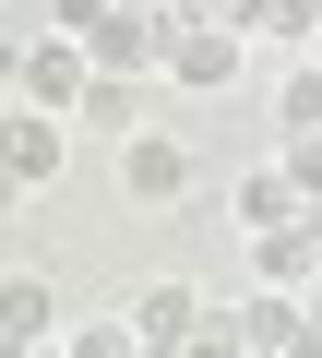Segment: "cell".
<instances>
[{
  "instance_id": "15",
  "label": "cell",
  "mask_w": 322,
  "mask_h": 358,
  "mask_svg": "<svg viewBox=\"0 0 322 358\" xmlns=\"http://www.w3.org/2000/svg\"><path fill=\"white\" fill-rule=\"evenodd\" d=\"M286 346H322V299H298V334H286Z\"/></svg>"
},
{
  "instance_id": "7",
  "label": "cell",
  "mask_w": 322,
  "mask_h": 358,
  "mask_svg": "<svg viewBox=\"0 0 322 358\" xmlns=\"http://www.w3.org/2000/svg\"><path fill=\"white\" fill-rule=\"evenodd\" d=\"M84 84H96V60H84V36H72V24H48V36L24 48V96L72 120V108H84Z\"/></svg>"
},
{
  "instance_id": "17",
  "label": "cell",
  "mask_w": 322,
  "mask_h": 358,
  "mask_svg": "<svg viewBox=\"0 0 322 358\" xmlns=\"http://www.w3.org/2000/svg\"><path fill=\"white\" fill-rule=\"evenodd\" d=\"M13 203H24V192H13V179H0V215H13Z\"/></svg>"
},
{
  "instance_id": "10",
  "label": "cell",
  "mask_w": 322,
  "mask_h": 358,
  "mask_svg": "<svg viewBox=\"0 0 322 358\" xmlns=\"http://www.w3.org/2000/svg\"><path fill=\"white\" fill-rule=\"evenodd\" d=\"M72 120H96V131H131V72H96V84H84V108H72Z\"/></svg>"
},
{
  "instance_id": "5",
  "label": "cell",
  "mask_w": 322,
  "mask_h": 358,
  "mask_svg": "<svg viewBox=\"0 0 322 358\" xmlns=\"http://www.w3.org/2000/svg\"><path fill=\"white\" fill-rule=\"evenodd\" d=\"M203 334V287L191 275H155V287H131V322H119V346H191Z\"/></svg>"
},
{
  "instance_id": "9",
  "label": "cell",
  "mask_w": 322,
  "mask_h": 358,
  "mask_svg": "<svg viewBox=\"0 0 322 358\" xmlns=\"http://www.w3.org/2000/svg\"><path fill=\"white\" fill-rule=\"evenodd\" d=\"M286 215H298V179H286V155H275V167H251L239 192H227V227H239V239H263V227H286Z\"/></svg>"
},
{
  "instance_id": "12",
  "label": "cell",
  "mask_w": 322,
  "mask_h": 358,
  "mask_svg": "<svg viewBox=\"0 0 322 358\" xmlns=\"http://www.w3.org/2000/svg\"><path fill=\"white\" fill-rule=\"evenodd\" d=\"M286 179H298V203H322V131H286Z\"/></svg>"
},
{
  "instance_id": "16",
  "label": "cell",
  "mask_w": 322,
  "mask_h": 358,
  "mask_svg": "<svg viewBox=\"0 0 322 358\" xmlns=\"http://www.w3.org/2000/svg\"><path fill=\"white\" fill-rule=\"evenodd\" d=\"M215 24H263V0H215Z\"/></svg>"
},
{
  "instance_id": "11",
  "label": "cell",
  "mask_w": 322,
  "mask_h": 358,
  "mask_svg": "<svg viewBox=\"0 0 322 358\" xmlns=\"http://www.w3.org/2000/svg\"><path fill=\"white\" fill-rule=\"evenodd\" d=\"M275 120H286V131H322V60L286 72V108H275Z\"/></svg>"
},
{
  "instance_id": "6",
  "label": "cell",
  "mask_w": 322,
  "mask_h": 358,
  "mask_svg": "<svg viewBox=\"0 0 322 358\" xmlns=\"http://www.w3.org/2000/svg\"><path fill=\"white\" fill-rule=\"evenodd\" d=\"M168 84L227 96V84H239V24H180V13H168Z\"/></svg>"
},
{
  "instance_id": "18",
  "label": "cell",
  "mask_w": 322,
  "mask_h": 358,
  "mask_svg": "<svg viewBox=\"0 0 322 358\" xmlns=\"http://www.w3.org/2000/svg\"><path fill=\"white\" fill-rule=\"evenodd\" d=\"M310 48H322V0H310Z\"/></svg>"
},
{
  "instance_id": "4",
  "label": "cell",
  "mask_w": 322,
  "mask_h": 358,
  "mask_svg": "<svg viewBox=\"0 0 322 358\" xmlns=\"http://www.w3.org/2000/svg\"><path fill=\"white\" fill-rule=\"evenodd\" d=\"M251 275L286 287V299H310V287H322V203H298L286 227H263V239H251Z\"/></svg>"
},
{
  "instance_id": "3",
  "label": "cell",
  "mask_w": 322,
  "mask_h": 358,
  "mask_svg": "<svg viewBox=\"0 0 322 358\" xmlns=\"http://www.w3.org/2000/svg\"><path fill=\"white\" fill-rule=\"evenodd\" d=\"M191 179H203V167H191L180 131H119V192H131V203H191Z\"/></svg>"
},
{
  "instance_id": "2",
  "label": "cell",
  "mask_w": 322,
  "mask_h": 358,
  "mask_svg": "<svg viewBox=\"0 0 322 358\" xmlns=\"http://www.w3.org/2000/svg\"><path fill=\"white\" fill-rule=\"evenodd\" d=\"M60 155H72V120H60V108H36V96L0 108V179H13V192H48Z\"/></svg>"
},
{
  "instance_id": "14",
  "label": "cell",
  "mask_w": 322,
  "mask_h": 358,
  "mask_svg": "<svg viewBox=\"0 0 322 358\" xmlns=\"http://www.w3.org/2000/svg\"><path fill=\"white\" fill-rule=\"evenodd\" d=\"M24 96V48H0V108H13Z\"/></svg>"
},
{
  "instance_id": "8",
  "label": "cell",
  "mask_w": 322,
  "mask_h": 358,
  "mask_svg": "<svg viewBox=\"0 0 322 358\" xmlns=\"http://www.w3.org/2000/svg\"><path fill=\"white\" fill-rule=\"evenodd\" d=\"M60 334V287L48 275H0V346H48Z\"/></svg>"
},
{
  "instance_id": "13",
  "label": "cell",
  "mask_w": 322,
  "mask_h": 358,
  "mask_svg": "<svg viewBox=\"0 0 322 358\" xmlns=\"http://www.w3.org/2000/svg\"><path fill=\"white\" fill-rule=\"evenodd\" d=\"M96 13H108V0H48V24H72V36H84Z\"/></svg>"
},
{
  "instance_id": "1",
  "label": "cell",
  "mask_w": 322,
  "mask_h": 358,
  "mask_svg": "<svg viewBox=\"0 0 322 358\" xmlns=\"http://www.w3.org/2000/svg\"><path fill=\"white\" fill-rule=\"evenodd\" d=\"M84 60L96 72H131V84L168 72V0H108V13L84 24Z\"/></svg>"
}]
</instances>
